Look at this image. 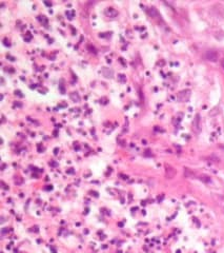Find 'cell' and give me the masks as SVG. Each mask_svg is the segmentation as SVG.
Here are the masks:
<instances>
[{
    "label": "cell",
    "mask_w": 224,
    "mask_h": 253,
    "mask_svg": "<svg viewBox=\"0 0 224 253\" xmlns=\"http://www.w3.org/2000/svg\"><path fill=\"white\" fill-rule=\"evenodd\" d=\"M205 58H206L208 61H217L218 58H219V54H218V52L214 51V50H209V51L206 52V54H205Z\"/></svg>",
    "instance_id": "1"
},
{
    "label": "cell",
    "mask_w": 224,
    "mask_h": 253,
    "mask_svg": "<svg viewBox=\"0 0 224 253\" xmlns=\"http://www.w3.org/2000/svg\"><path fill=\"white\" fill-rule=\"evenodd\" d=\"M193 126H194V130L196 132L200 131V126H201V124H200V115H199V114H197L196 117H195Z\"/></svg>",
    "instance_id": "2"
},
{
    "label": "cell",
    "mask_w": 224,
    "mask_h": 253,
    "mask_svg": "<svg viewBox=\"0 0 224 253\" xmlns=\"http://www.w3.org/2000/svg\"><path fill=\"white\" fill-rule=\"evenodd\" d=\"M188 92H190V91H183V92H180V93H179V99H180L181 101L187 100L190 96H185V94H187Z\"/></svg>",
    "instance_id": "3"
},
{
    "label": "cell",
    "mask_w": 224,
    "mask_h": 253,
    "mask_svg": "<svg viewBox=\"0 0 224 253\" xmlns=\"http://www.w3.org/2000/svg\"><path fill=\"white\" fill-rule=\"evenodd\" d=\"M199 178H200L201 180H203L204 182H209V181H211V178H209L208 176H206V175H201Z\"/></svg>",
    "instance_id": "4"
},
{
    "label": "cell",
    "mask_w": 224,
    "mask_h": 253,
    "mask_svg": "<svg viewBox=\"0 0 224 253\" xmlns=\"http://www.w3.org/2000/svg\"><path fill=\"white\" fill-rule=\"evenodd\" d=\"M221 66H222V68L224 69V59H222L221 60Z\"/></svg>",
    "instance_id": "5"
}]
</instances>
